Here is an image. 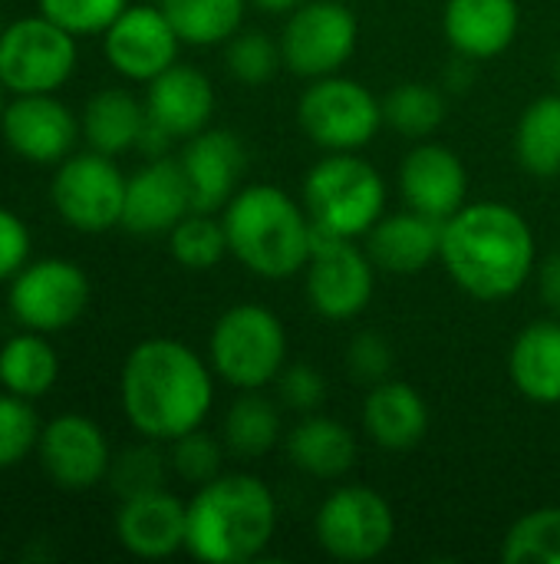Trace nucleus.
<instances>
[{
	"instance_id": "1",
	"label": "nucleus",
	"mask_w": 560,
	"mask_h": 564,
	"mask_svg": "<svg viewBox=\"0 0 560 564\" xmlns=\"http://www.w3.org/2000/svg\"><path fill=\"white\" fill-rule=\"evenodd\" d=\"M119 397L135 433L155 443H172L201 430L215 403V380L208 364L188 344L152 337L129 350Z\"/></svg>"
},
{
	"instance_id": "2",
	"label": "nucleus",
	"mask_w": 560,
	"mask_h": 564,
	"mask_svg": "<svg viewBox=\"0 0 560 564\" xmlns=\"http://www.w3.org/2000/svg\"><path fill=\"white\" fill-rule=\"evenodd\" d=\"M535 231L521 212L502 202L462 205L442 225V251L449 278L475 301L515 297L535 271Z\"/></svg>"
},
{
	"instance_id": "3",
	"label": "nucleus",
	"mask_w": 560,
	"mask_h": 564,
	"mask_svg": "<svg viewBox=\"0 0 560 564\" xmlns=\"http://www.w3.org/2000/svg\"><path fill=\"white\" fill-rule=\"evenodd\" d=\"M277 532V499L248 473L218 476L188 502L185 552L205 564L254 562Z\"/></svg>"
},
{
	"instance_id": "4",
	"label": "nucleus",
	"mask_w": 560,
	"mask_h": 564,
	"mask_svg": "<svg viewBox=\"0 0 560 564\" xmlns=\"http://www.w3.org/2000/svg\"><path fill=\"white\" fill-rule=\"evenodd\" d=\"M228 251L264 281H287L307 268L314 221L281 185H244L224 205Z\"/></svg>"
},
{
	"instance_id": "5",
	"label": "nucleus",
	"mask_w": 560,
	"mask_h": 564,
	"mask_svg": "<svg viewBox=\"0 0 560 564\" xmlns=\"http://www.w3.org/2000/svg\"><path fill=\"white\" fill-rule=\"evenodd\" d=\"M304 208L314 228L356 241L386 215V182L356 152H327L304 178Z\"/></svg>"
},
{
	"instance_id": "6",
	"label": "nucleus",
	"mask_w": 560,
	"mask_h": 564,
	"mask_svg": "<svg viewBox=\"0 0 560 564\" xmlns=\"http://www.w3.org/2000/svg\"><path fill=\"white\" fill-rule=\"evenodd\" d=\"M211 370L234 390H264L287 367V330L261 304L228 307L208 337Z\"/></svg>"
},
{
	"instance_id": "7",
	"label": "nucleus",
	"mask_w": 560,
	"mask_h": 564,
	"mask_svg": "<svg viewBox=\"0 0 560 564\" xmlns=\"http://www.w3.org/2000/svg\"><path fill=\"white\" fill-rule=\"evenodd\" d=\"M297 122L323 152H360L386 126L383 102L373 89L340 73L310 79L297 102Z\"/></svg>"
},
{
	"instance_id": "8",
	"label": "nucleus",
	"mask_w": 560,
	"mask_h": 564,
	"mask_svg": "<svg viewBox=\"0 0 560 564\" xmlns=\"http://www.w3.org/2000/svg\"><path fill=\"white\" fill-rule=\"evenodd\" d=\"M376 264L353 238L314 228V248L304 268V291L310 307L327 321L360 317L376 291Z\"/></svg>"
},
{
	"instance_id": "9",
	"label": "nucleus",
	"mask_w": 560,
	"mask_h": 564,
	"mask_svg": "<svg viewBox=\"0 0 560 564\" xmlns=\"http://www.w3.org/2000/svg\"><path fill=\"white\" fill-rule=\"evenodd\" d=\"M317 545L337 562L360 564L380 558L396 539L393 506L370 486L333 489L314 519Z\"/></svg>"
},
{
	"instance_id": "10",
	"label": "nucleus",
	"mask_w": 560,
	"mask_h": 564,
	"mask_svg": "<svg viewBox=\"0 0 560 564\" xmlns=\"http://www.w3.org/2000/svg\"><path fill=\"white\" fill-rule=\"evenodd\" d=\"M76 69V36L43 13L0 30V83L13 96L56 93Z\"/></svg>"
},
{
	"instance_id": "11",
	"label": "nucleus",
	"mask_w": 560,
	"mask_h": 564,
	"mask_svg": "<svg viewBox=\"0 0 560 564\" xmlns=\"http://www.w3.org/2000/svg\"><path fill=\"white\" fill-rule=\"evenodd\" d=\"M360 23L340 0H307L287 13L281 30V56L294 76L320 79L340 73L356 53Z\"/></svg>"
},
{
	"instance_id": "12",
	"label": "nucleus",
	"mask_w": 560,
	"mask_h": 564,
	"mask_svg": "<svg viewBox=\"0 0 560 564\" xmlns=\"http://www.w3.org/2000/svg\"><path fill=\"white\" fill-rule=\"evenodd\" d=\"M125 182L129 178H122L112 155H102L96 149L83 155H66L50 185L53 208L76 231H109L122 225Z\"/></svg>"
},
{
	"instance_id": "13",
	"label": "nucleus",
	"mask_w": 560,
	"mask_h": 564,
	"mask_svg": "<svg viewBox=\"0 0 560 564\" xmlns=\"http://www.w3.org/2000/svg\"><path fill=\"white\" fill-rule=\"evenodd\" d=\"M89 304V278L79 264L63 258H43L23 264L10 278V314L40 334L69 327Z\"/></svg>"
},
{
	"instance_id": "14",
	"label": "nucleus",
	"mask_w": 560,
	"mask_h": 564,
	"mask_svg": "<svg viewBox=\"0 0 560 564\" xmlns=\"http://www.w3.org/2000/svg\"><path fill=\"white\" fill-rule=\"evenodd\" d=\"M40 466L63 492H86L109 476L112 449L99 423L79 413H63L40 430Z\"/></svg>"
},
{
	"instance_id": "15",
	"label": "nucleus",
	"mask_w": 560,
	"mask_h": 564,
	"mask_svg": "<svg viewBox=\"0 0 560 564\" xmlns=\"http://www.w3.org/2000/svg\"><path fill=\"white\" fill-rule=\"evenodd\" d=\"M182 36L162 7H125L102 36L106 59L132 83H152L172 63H178Z\"/></svg>"
},
{
	"instance_id": "16",
	"label": "nucleus",
	"mask_w": 560,
	"mask_h": 564,
	"mask_svg": "<svg viewBox=\"0 0 560 564\" xmlns=\"http://www.w3.org/2000/svg\"><path fill=\"white\" fill-rule=\"evenodd\" d=\"M0 132L20 159L36 165H59L76 145L79 122L53 93H26L7 102Z\"/></svg>"
},
{
	"instance_id": "17",
	"label": "nucleus",
	"mask_w": 560,
	"mask_h": 564,
	"mask_svg": "<svg viewBox=\"0 0 560 564\" xmlns=\"http://www.w3.org/2000/svg\"><path fill=\"white\" fill-rule=\"evenodd\" d=\"M178 162L191 188V208L215 215L238 195L248 169V149L241 135L228 129H201L185 142Z\"/></svg>"
},
{
	"instance_id": "18",
	"label": "nucleus",
	"mask_w": 560,
	"mask_h": 564,
	"mask_svg": "<svg viewBox=\"0 0 560 564\" xmlns=\"http://www.w3.org/2000/svg\"><path fill=\"white\" fill-rule=\"evenodd\" d=\"M191 208V188L178 159H149L125 182L122 228L132 235H165L172 231Z\"/></svg>"
},
{
	"instance_id": "19",
	"label": "nucleus",
	"mask_w": 560,
	"mask_h": 564,
	"mask_svg": "<svg viewBox=\"0 0 560 564\" xmlns=\"http://www.w3.org/2000/svg\"><path fill=\"white\" fill-rule=\"evenodd\" d=\"M399 192L406 208L446 221L465 205L469 172L452 149L439 142H419L399 165Z\"/></svg>"
},
{
	"instance_id": "20",
	"label": "nucleus",
	"mask_w": 560,
	"mask_h": 564,
	"mask_svg": "<svg viewBox=\"0 0 560 564\" xmlns=\"http://www.w3.org/2000/svg\"><path fill=\"white\" fill-rule=\"evenodd\" d=\"M188 532V506L168 489L142 492L122 499L116 512V539L135 558H172L185 549Z\"/></svg>"
},
{
	"instance_id": "21",
	"label": "nucleus",
	"mask_w": 560,
	"mask_h": 564,
	"mask_svg": "<svg viewBox=\"0 0 560 564\" xmlns=\"http://www.w3.org/2000/svg\"><path fill=\"white\" fill-rule=\"evenodd\" d=\"M521 26L518 0H446L442 33L459 56L475 63L502 56Z\"/></svg>"
},
{
	"instance_id": "22",
	"label": "nucleus",
	"mask_w": 560,
	"mask_h": 564,
	"mask_svg": "<svg viewBox=\"0 0 560 564\" xmlns=\"http://www.w3.org/2000/svg\"><path fill=\"white\" fill-rule=\"evenodd\" d=\"M145 112L172 139H191L208 129L215 116V86L201 69L172 63L149 83Z\"/></svg>"
},
{
	"instance_id": "23",
	"label": "nucleus",
	"mask_w": 560,
	"mask_h": 564,
	"mask_svg": "<svg viewBox=\"0 0 560 564\" xmlns=\"http://www.w3.org/2000/svg\"><path fill=\"white\" fill-rule=\"evenodd\" d=\"M442 225L413 208L383 215L366 235V251L386 274H419L442 251Z\"/></svg>"
},
{
	"instance_id": "24",
	"label": "nucleus",
	"mask_w": 560,
	"mask_h": 564,
	"mask_svg": "<svg viewBox=\"0 0 560 564\" xmlns=\"http://www.w3.org/2000/svg\"><path fill=\"white\" fill-rule=\"evenodd\" d=\"M363 433L389 453L419 446L429 433V406L406 380H383L363 400Z\"/></svg>"
},
{
	"instance_id": "25",
	"label": "nucleus",
	"mask_w": 560,
	"mask_h": 564,
	"mask_svg": "<svg viewBox=\"0 0 560 564\" xmlns=\"http://www.w3.org/2000/svg\"><path fill=\"white\" fill-rule=\"evenodd\" d=\"M284 453L294 469L310 479H343L356 463V436L333 416L307 413L284 436Z\"/></svg>"
},
{
	"instance_id": "26",
	"label": "nucleus",
	"mask_w": 560,
	"mask_h": 564,
	"mask_svg": "<svg viewBox=\"0 0 560 564\" xmlns=\"http://www.w3.org/2000/svg\"><path fill=\"white\" fill-rule=\"evenodd\" d=\"M508 373L518 393L531 403H560V324L535 321L528 324L508 354Z\"/></svg>"
},
{
	"instance_id": "27",
	"label": "nucleus",
	"mask_w": 560,
	"mask_h": 564,
	"mask_svg": "<svg viewBox=\"0 0 560 564\" xmlns=\"http://www.w3.org/2000/svg\"><path fill=\"white\" fill-rule=\"evenodd\" d=\"M145 116H149L145 102H139L132 93L102 89V93L89 96L79 129H83V139L89 142V149L116 159V155L135 149L142 126H145Z\"/></svg>"
},
{
	"instance_id": "28",
	"label": "nucleus",
	"mask_w": 560,
	"mask_h": 564,
	"mask_svg": "<svg viewBox=\"0 0 560 564\" xmlns=\"http://www.w3.org/2000/svg\"><path fill=\"white\" fill-rule=\"evenodd\" d=\"M224 449L234 459H261L284 440L281 410L261 390H241V397L228 406L221 426Z\"/></svg>"
},
{
	"instance_id": "29",
	"label": "nucleus",
	"mask_w": 560,
	"mask_h": 564,
	"mask_svg": "<svg viewBox=\"0 0 560 564\" xmlns=\"http://www.w3.org/2000/svg\"><path fill=\"white\" fill-rule=\"evenodd\" d=\"M59 377L56 350L46 344L40 330H26L10 337L0 347V387L23 400H36L53 390Z\"/></svg>"
},
{
	"instance_id": "30",
	"label": "nucleus",
	"mask_w": 560,
	"mask_h": 564,
	"mask_svg": "<svg viewBox=\"0 0 560 564\" xmlns=\"http://www.w3.org/2000/svg\"><path fill=\"white\" fill-rule=\"evenodd\" d=\"M518 165L535 178L560 175V93L535 99L515 129Z\"/></svg>"
},
{
	"instance_id": "31",
	"label": "nucleus",
	"mask_w": 560,
	"mask_h": 564,
	"mask_svg": "<svg viewBox=\"0 0 560 564\" xmlns=\"http://www.w3.org/2000/svg\"><path fill=\"white\" fill-rule=\"evenodd\" d=\"M162 10L182 43L215 46L228 43L241 30L248 0H162Z\"/></svg>"
},
{
	"instance_id": "32",
	"label": "nucleus",
	"mask_w": 560,
	"mask_h": 564,
	"mask_svg": "<svg viewBox=\"0 0 560 564\" xmlns=\"http://www.w3.org/2000/svg\"><path fill=\"white\" fill-rule=\"evenodd\" d=\"M383 122L406 139H429L446 122V93L419 79L399 83L383 99Z\"/></svg>"
},
{
	"instance_id": "33",
	"label": "nucleus",
	"mask_w": 560,
	"mask_h": 564,
	"mask_svg": "<svg viewBox=\"0 0 560 564\" xmlns=\"http://www.w3.org/2000/svg\"><path fill=\"white\" fill-rule=\"evenodd\" d=\"M168 248H172V258L188 271H208L224 254H231L224 221H218L211 212H188L168 231Z\"/></svg>"
},
{
	"instance_id": "34",
	"label": "nucleus",
	"mask_w": 560,
	"mask_h": 564,
	"mask_svg": "<svg viewBox=\"0 0 560 564\" xmlns=\"http://www.w3.org/2000/svg\"><path fill=\"white\" fill-rule=\"evenodd\" d=\"M502 558L508 564H560L558 506H545L521 516L505 535Z\"/></svg>"
},
{
	"instance_id": "35",
	"label": "nucleus",
	"mask_w": 560,
	"mask_h": 564,
	"mask_svg": "<svg viewBox=\"0 0 560 564\" xmlns=\"http://www.w3.org/2000/svg\"><path fill=\"white\" fill-rule=\"evenodd\" d=\"M168 459L162 456V449L155 446V440L142 443V446H129L119 456H112L109 463V486L119 499H132L142 492H155L165 489V473H168Z\"/></svg>"
},
{
	"instance_id": "36",
	"label": "nucleus",
	"mask_w": 560,
	"mask_h": 564,
	"mask_svg": "<svg viewBox=\"0 0 560 564\" xmlns=\"http://www.w3.org/2000/svg\"><path fill=\"white\" fill-rule=\"evenodd\" d=\"M224 66L228 73L244 83V86H261L267 79L277 76V69L284 66V56H281V43H274L267 33L261 30H238L231 40H228V50H224Z\"/></svg>"
},
{
	"instance_id": "37",
	"label": "nucleus",
	"mask_w": 560,
	"mask_h": 564,
	"mask_svg": "<svg viewBox=\"0 0 560 564\" xmlns=\"http://www.w3.org/2000/svg\"><path fill=\"white\" fill-rule=\"evenodd\" d=\"M40 443V416L30 400L17 393H0V469L23 463Z\"/></svg>"
},
{
	"instance_id": "38",
	"label": "nucleus",
	"mask_w": 560,
	"mask_h": 564,
	"mask_svg": "<svg viewBox=\"0 0 560 564\" xmlns=\"http://www.w3.org/2000/svg\"><path fill=\"white\" fill-rule=\"evenodd\" d=\"M168 463L175 469V476L188 486H205L211 479L221 476V463H224V449L215 436H208L205 430H191L178 440H172V453Z\"/></svg>"
},
{
	"instance_id": "39",
	"label": "nucleus",
	"mask_w": 560,
	"mask_h": 564,
	"mask_svg": "<svg viewBox=\"0 0 560 564\" xmlns=\"http://www.w3.org/2000/svg\"><path fill=\"white\" fill-rule=\"evenodd\" d=\"M40 13L73 36L106 33L129 0H36Z\"/></svg>"
},
{
	"instance_id": "40",
	"label": "nucleus",
	"mask_w": 560,
	"mask_h": 564,
	"mask_svg": "<svg viewBox=\"0 0 560 564\" xmlns=\"http://www.w3.org/2000/svg\"><path fill=\"white\" fill-rule=\"evenodd\" d=\"M274 387H277V403L297 416L320 413V406L327 403V377L310 364H287L277 373Z\"/></svg>"
},
{
	"instance_id": "41",
	"label": "nucleus",
	"mask_w": 560,
	"mask_h": 564,
	"mask_svg": "<svg viewBox=\"0 0 560 564\" xmlns=\"http://www.w3.org/2000/svg\"><path fill=\"white\" fill-rule=\"evenodd\" d=\"M393 367H396V350H393V344L383 334L363 330V334H356L350 340V347H347V370L353 373L356 383L376 387V383L393 377Z\"/></svg>"
},
{
	"instance_id": "42",
	"label": "nucleus",
	"mask_w": 560,
	"mask_h": 564,
	"mask_svg": "<svg viewBox=\"0 0 560 564\" xmlns=\"http://www.w3.org/2000/svg\"><path fill=\"white\" fill-rule=\"evenodd\" d=\"M30 258V231L26 225L0 208V281H10Z\"/></svg>"
},
{
	"instance_id": "43",
	"label": "nucleus",
	"mask_w": 560,
	"mask_h": 564,
	"mask_svg": "<svg viewBox=\"0 0 560 564\" xmlns=\"http://www.w3.org/2000/svg\"><path fill=\"white\" fill-rule=\"evenodd\" d=\"M538 288H541V301L560 314V251L548 254V261L538 271Z\"/></svg>"
},
{
	"instance_id": "44",
	"label": "nucleus",
	"mask_w": 560,
	"mask_h": 564,
	"mask_svg": "<svg viewBox=\"0 0 560 564\" xmlns=\"http://www.w3.org/2000/svg\"><path fill=\"white\" fill-rule=\"evenodd\" d=\"M257 10H264V13H290V10H297L300 3H307V0H251Z\"/></svg>"
},
{
	"instance_id": "45",
	"label": "nucleus",
	"mask_w": 560,
	"mask_h": 564,
	"mask_svg": "<svg viewBox=\"0 0 560 564\" xmlns=\"http://www.w3.org/2000/svg\"><path fill=\"white\" fill-rule=\"evenodd\" d=\"M554 76H558V83H560V50H558V56H554Z\"/></svg>"
},
{
	"instance_id": "46",
	"label": "nucleus",
	"mask_w": 560,
	"mask_h": 564,
	"mask_svg": "<svg viewBox=\"0 0 560 564\" xmlns=\"http://www.w3.org/2000/svg\"><path fill=\"white\" fill-rule=\"evenodd\" d=\"M3 109H7V102H3V83H0V116H3Z\"/></svg>"
},
{
	"instance_id": "47",
	"label": "nucleus",
	"mask_w": 560,
	"mask_h": 564,
	"mask_svg": "<svg viewBox=\"0 0 560 564\" xmlns=\"http://www.w3.org/2000/svg\"><path fill=\"white\" fill-rule=\"evenodd\" d=\"M0 30H3V26H0Z\"/></svg>"
}]
</instances>
